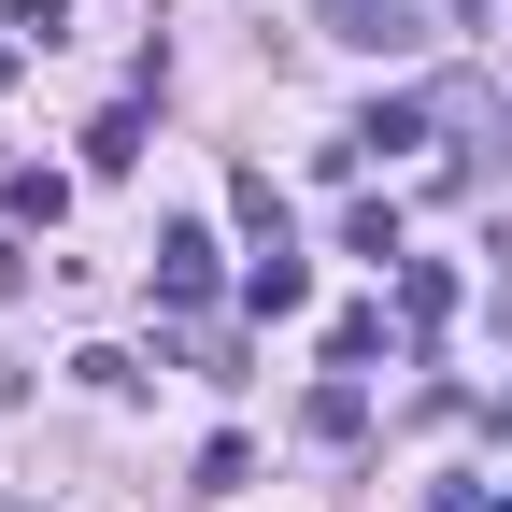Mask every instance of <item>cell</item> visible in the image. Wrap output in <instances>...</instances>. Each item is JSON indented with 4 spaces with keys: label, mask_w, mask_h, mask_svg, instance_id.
<instances>
[{
    "label": "cell",
    "mask_w": 512,
    "mask_h": 512,
    "mask_svg": "<svg viewBox=\"0 0 512 512\" xmlns=\"http://www.w3.org/2000/svg\"><path fill=\"white\" fill-rule=\"evenodd\" d=\"M0 29H15V43L43 57V43H72V0H0Z\"/></svg>",
    "instance_id": "11"
},
{
    "label": "cell",
    "mask_w": 512,
    "mask_h": 512,
    "mask_svg": "<svg viewBox=\"0 0 512 512\" xmlns=\"http://www.w3.org/2000/svg\"><path fill=\"white\" fill-rule=\"evenodd\" d=\"M342 256H370V271H384V256H399V200H356V214H342Z\"/></svg>",
    "instance_id": "10"
},
{
    "label": "cell",
    "mask_w": 512,
    "mask_h": 512,
    "mask_svg": "<svg viewBox=\"0 0 512 512\" xmlns=\"http://www.w3.org/2000/svg\"><path fill=\"white\" fill-rule=\"evenodd\" d=\"M15 57H29V43H0V86H15Z\"/></svg>",
    "instance_id": "13"
},
{
    "label": "cell",
    "mask_w": 512,
    "mask_h": 512,
    "mask_svg": "<svg viewBox=\"0 0 512 512\" xmlns=\"http://www.w3.org/2000/svg\"><path fill=\"white\" fill-rule=\"evenodd\" d=\"M356 413H370V399H356V370H328V384H313V413H299V427H313V441H356Z\"/></svg>",
    "instance_id": "9"
},
{
    "label": "cell",
    "mask_w": 512,
    "mask_h": 512,
    "mask_svg": "<svg viewBox=\"0 0 512 512\" xmlns=\"http://www.w3.org/2000/svg\"><path fill=\"white\" fill-rule=\"evenodd\" d=\"M498 512H512V498H498Z\"/></svg>",
    "instance_id": "14"
},
{
    "label": "cell",
    "mask_w": 512,
    "mask_h": 512,
    "mask_svg": "<svg viewBox=\"0 0 512 512\" xmlns=\"http://www.w3.org/2000/svg\"><path fill=\"white\" fill-rule=\"evenodd\" d=\"M342 143H356V157H399V143H427V100H384V114H356Z\"/></svg>",
    "instance_id": "6"
},
{
    "label": "cell",
    "mask_w": 512,
    "mask_h": 512,
    "mask_svg": "<svg viewBox=\"0 0 512 512\" xmlns=\"http://www.w3.org/2000/svg\"><path fill=\"white\" fill-rule=\"evenodd\" d=\"M228 214H242V242H256V256H299V228H285V185H271V171H228Z\"/></svg>",
    "instance_id": "3"
},
{
    "label": "cell",
    "mask_w": 512,
    "mask_h": 512,
    "mask_svg": "<svg viewBox=\"0 0 512 512\" xmlns=\"http://www.w3.org/2000/svg\"><path fill=\"white\" fill-rule=\"evenodd\" d=\"M441 313H456V271H441V256H413V271H399V342H427Z\"/></svg>",
    "instance_id": "4"
},
{
    "label": "cell",
    "mask_w": 512,
    "mask_h": 512,
    "mask_svg": "<svg viewBox=\"0 0 512 512\" xmlns=\"http://www.w3.org/2000/svg\"><path fill=\"white\" fill-rule=\"evenodd\" d=\"M0 214H15V228H57V214H72V185H57V171H0Z\"/></svg>",
    "instance_id": "5"
},
{
    "label": "cell",
    "mask_w": 512,
    "mask_h": 512,
    "mask_svg": "<svg viewBox=\"0 0 512 512\" xmlns=\"http://www.w3.org/2000/svg\"><path fill=\"white\" fill-rule=\"evenodd\" d=\"M157 299L171 313H214V228H157Z\"/></svg>",
    "instance_id": "2"
},
{
    "label": "cell",
    "mask_w": 512,
    "mask_h": 512,
    "mask_svg": "<svg viewBox=\"0 0 512 512\" xmlns=\"http://www.w3.org/2000/svg\"><path fill=\"white\" fill-rule=\"evenodd\" d=\"M328 15V43H356V57H413L427 43V0H313Z\"/></svg>",
    "instance_id": "1"
},
{
    "label": "cell",
    "mask_w": 512,
    "mask_h": 512,
    "mask_svg": "<svg viewBox=\"0 0 512 512\" xmlns=\"http://www.w3.org/2000/svg\"><path fill=\"white\" fill-rule=\"evenodd\" d=\"M143 157V100H114V114H86V171H128Z\"/></svg>",
    "instance_id": "7"
},
{
    "label": "cell",
    "mask_w": 512,
    "mask_h": 512,
    "mask_svg": "<svg viewBox=\"0 0 512 512\" xmlns=\"http://www.w3.org/2000/svg\"><path fill=\"white\" fill-rule=\"evenodd\" d=\"M427 512H484V484H427Z\"/></svg>",
    "instance_id": "12"
},
{
    "label": "cell",
    "mask_w": 512,
    "mask_h": 512,
    "mask_svg": "<svg viewBox=\"0 0 512 512\" xmlns=\"http://www.w3.org/2000/svg\"><path fill=\"white\" fill-rule=\"evenodd\" d=\"M299 299H313L299 256H256V271H242V313H299Z\"/></svg>",
    "instance_id": "8"
}]
</instances>
